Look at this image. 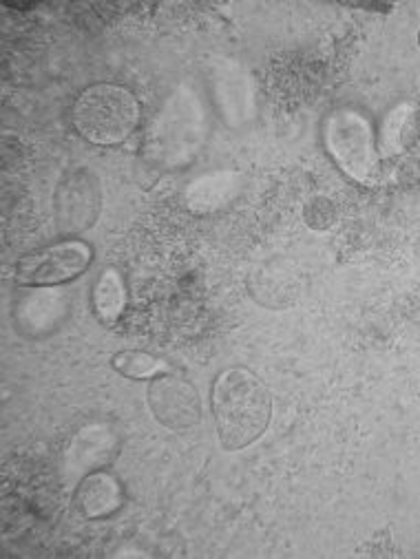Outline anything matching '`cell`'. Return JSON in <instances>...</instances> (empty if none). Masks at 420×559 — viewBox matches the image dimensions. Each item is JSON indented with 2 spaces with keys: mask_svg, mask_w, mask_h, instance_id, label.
<instances>
[{
  "mask_svg": "<svg viewBox=\"0 0 420 559\" xmlns=\"http://www.w3.org/2000/svg\"><path fill=\"white\" fill-rule=\"evenodd\" d=\"M213 416L226 451H241L257 442L273 416L268 385L245 367L224 369L213 383Z\"/></svg>",
  "mask_w": 420,
  "mask_h": 559,
  "instance_id": "6da1fadb",
  "label": "cell"
},
{
  "mask_svg": "<svg viewBox=\"0 0 420 559\" xmlns=\"http://www.w3.org/2000/svg\"><path fill=\"white\" fill-rule=\"evenodd\" d=\"M140 103L120 84L98 82L84 88L73 103L71 120L75 131L96 146L127 142L140 124Z\"/></svg>",
  "mask_w": 420,
  "mask_h": 559,
  "instance_id": "7a4b0ae2",
  "label": "cell"
},
{
  "mask_svg": "<svg viewBox=\"0 0 420 559\" xmlns=\"http://www.w3.org/2000/svg\"><path fill=\"white\" fill-rule=\"evenodd\" d=\"M325 148L346 175L361 183H374L379 177V155L370 122L357 111H334L323 127Z\"/></svg>",
  "mask_w": 420,
  "mask_h": 559,
  "instance_id": "3957f363",
  "label": "cell"
},
{
  "mask_svg": "<svg viewBox=\"0 0 420 559\" xmlns=\"http://www.w3.org/2000/svg\"><path fill=\"white\" fill-rule=\"evenodd\" d=\"M94 250L80 239L60 241L21 257L14 265V282L23 288H58L89 270Z\"/></svg>",
  "mask_w": 420,
  "mask_h": 559,
  "instance_id": "277c9868",
  "label": "cell"
},
{
  "mask_svg": "<svg viewBox=\"0 0 420 559\" xmlns=\"http://www.w3.org/2000/svg\"><path fill=\"white\" fill-rule=\"evenodd\" d=\"M56 222L67 235L89 230L103 209V191L98 177L87 168L69 170L56 189Z\"/></svg>",
  "mask_w": 420,
  "mask_h": 559,
  "instance_id": "5b68a950",
  "label": "cell"
},
{
  "mask_svg": "<svg viewBox=\"0 0 420 559\" xmlns=\"http://www.w3.org/2000/svg\"><path fill=\"white\" fill-rule=\"evenodd\" d=\"M148 407L159 425L173 431L191 429L202 418V401L195 385L176 374H164L151 381Z\"/></svg>",
  "mask_w": 420,
  "mask_h": 559,
  "instance_id": "8992f818",
  "label": "cell"
},
{
  "mask_svg": "<svg viewBox=\"0 0 420 559\" xmlns=\"http://www.w3.org/2000/svg\"><path fill=\"white\" fill-rule=\"evenodd\" d=\"M120 449L118 433L103 423L82 427L64 451V474L69 480H82L94 472H103Z\"/></svg>",
  "mask_w": 420,
  "mask_h": 559,
  "instance_id": "52a82bcc",
  "label": "cell"
},
{
  "mask_svg": "<svg viewBox=\"0 0 420 559\" xmlns=\"http://www.w3.org/2000/svg\"><path fill=\"white\" fill-rule=\"evenodd\" d=\"M25 297L14 308V323L21 334L29 338H40L53 334L69 314V304L62 293L51 288H29Z\"/></svg>",
  "mask_w": 420,
  "mask_h": 559,
  "instance_id": "ba28073f",
  "label": "cell"
},
{
  "mask_svg": "<svg viewBox=\"0 0 420 559\" xmlns=\"http://www.w3.org/2000/svg\"><path fill=\"white\" fill-rule=\"evenodd\" d=\"M122 485L107 472H94L77 480L73 491V509L84 520H103L122 509Z\"/></svg>",
  "mask_w": 420,
  "mask_h": 559,
  "instance_id": "9c48e42d",
  "label": "cell"
},
{
  "mask_svg": "<svg viewBox=\"0 0 420 559\" xmlns=\"http://www.w3.org/2000/svg\"><path fill=\"white\" fill-rule=\"evenodd\" d=\"M243 177L232 170H217L197 177L187 189V206L197 215L217 213L241 193Z\"/></svg>",
  "mask_w": 420,
  "mask_h": 559,
  "instance_id": "30bf717a",
  "label": "cell"
},
{
  "mask_svg": "<svg viewBox=\"0 0 420 559\" xmlns=\"http://www.w3.org/2000/svg\"><path fill=\"white\" fill-rule=\"evenodd\" d=\"M127 286L116 267H107L94 286L92 308L103 325H116L127 310Z\"/></svg>",
  "mask_w": 420,
  "mask_h": 559,
  "instance_id": "8fae6325",
  "label": "cell"
},
{
  "mask_svg": "<svg viewBox=\"0 0 420 559\" xmlns=\"http://www.w3.org/2000/svg\"><path fill=\"white\" fill-rule=\"evenodd\" d=\"M111 365L120 377L131 381H153L164 374H173L171 362L140 349H124L113 354Z\"/></svg>",
  "mask_w": 420,
  "mask_h": 559,
  "instance_id": "7c38bea8",
  "label": "cell"
},
{
  "mask_svg": "<svg viewBox=\"0 0 420 559\" xmlns=\"http://www.w3.org/2000/svg\"><path fill=\"white\" fill-rule=\"evenodd\" d=\"M407 118H409V107H400V109H396V111L389 116L387 124L383 127V146H387L389 151H394V148L400 146L403 124L407 122Z\"/></svg>",
  "mask_w": 420,
  "mask_h": 559,
  "instance_id": "4fadbf2b",
  "label": "cell"
},
{
  "mask_svg": "<svg viewBox=\"0 0 420 559\" xmlns=\"http://www.w3.org/2000/svg\"><path fill=\"white\" fill-rule=\"evenodd\" d=\"M418 47H420V32H418Z\"/></svg>",
  "mask_w": 420,
  "mask_h": 559,
  "instance_id": "5bb4252c",
  "label": "cell"
}]
</instances>
